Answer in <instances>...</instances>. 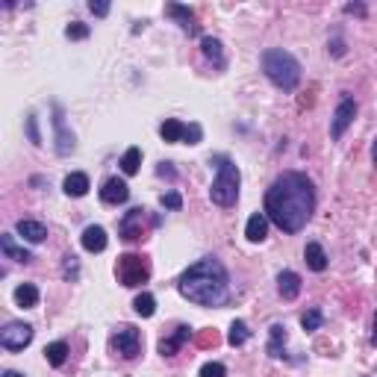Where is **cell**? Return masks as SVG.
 I'll use <instances>...</instances> for the list:
<instances>
[{"mask_svg":"<svg viewBox=\"0 0 377 377\" xmlns=\"http://www.w3.org/2000/svg\"><path fill=\"white\" fill-rule=\"evenodd\" d=\"M316 186L301 171H286L274 180L266 192V216L283 233H298L313 218Z\"/></svg>","mask_w":377,"mask_h":377,"instance_id":"1","label":"cell"},{"mask_svg":"<svg viewBox=\"0 0 377 377\" xmlns=\"http://www.w3.org/2000/svg\"><path fill=\"white\" fill-rule=\"evenodd\" d=\"M177 289L186 301L198 307H221L230 298V277L216 257H204L194 266H189V271L180 277Z\"/></svg>","mask_w":377,"mask_h":377,"instance_id":"2","label":"cell"},{"mask_svg":"<svg viewBox=\"0 0 377 377\" xmlns=\"http://www.w3.org/2000/svg\"><path fill=\"white\" fill-rule=\"evenodd\" d=\"M262 71L283 92H295L301 83V65L289 51H283V47H271V51L262 54Z\"/></svg>","mask_w":377,"mask_h":377,"instance_id":"3","label":"cell"},{"mask_svg":"<svg viewBox=\"0 0 377 377\" xmlns=\"http://www.w3.org/2000/svg\"><path fill=\"white\" fill-rule=\"evenodd\" d=\"M216 171L218 174H216V180H212V186H209V198H212V204H216V206L230 209L239 201L242 174H239V168L227 156H216Z\"/></svg>","mask_w":377,"mask_h":377,"instance_id":"4","label":"cell"},{"mask_svg":"<svg viewBox=\"0 0 377 377\" xmlns=\"http://www.w3.org/2000/svg\"><path fill=\"white\" fill-rule=\"evenodd\" d=\"M116 274H118V283L127 286V289H136V286H144L151 280V262L139 254H124L118 257L116 262Z\"/></svg>","mask_w":377,"mask_h":377,"instance_id":"5","label":"cell"},{"mask_svg":"<svg viewBox=\"0 0 377 377\" xmlns=\"http://www.w3.org/2000/svg\"><path fill=\"white\" fill-rule=\"evenodd\" d=\"M112 345H116V351L124 359H136L142 354V333L133 324H121L116 330V336H112Z\"/></svg>","mask_w":377,"mask_h":377,"instance_id":"6","label":"cell"},{"mask_svg":"<svg viewBox=\"0 0 377 377\" xmlns=\"http://www.w3.org/2000/svg\"><path fill=\"white\" fill-rule=\"evenodd\" d=\"M32 342V327L24 321H9L4 330H0V345L6 351H24Z\"/></svg>","mask_w":377,"mask_h":377,"instance_id":"7","label":"cell"},{"mask_svg":"<svg viewBox=\"0 0 377 377\" xmlns=\"http://www.w3.org/2000/svg\"><path fill=\"white\" fill-rule=\"evenodd\" d=\"M144 218H147V209H142V206L130 209L127 216L121 218V239H127V242H144L147 239Z\"/></svg>","mask_w":377,"mask_h":377,"instance_id":"8","label":"cell"},{"mask_svg":"<svg viewBox=\"0 0 377 377\" xmlns=\"http://www.w3.org/2000/svg\"><path fill=\"white\" fill-rule=\"evenodd\" d=\"M354 116H357V104H354V97H342L339 101V106H336V112H333V121H330V136L333 139H342L345 136V130L351 127V121H354Z\"/></svg>","mask_w":377,"mask_h":377,"instance_id":"9","label":"cell"},{"mask_svg":"<svg viewBox=\"0 0 377 377\" xmlns=\"http://www.w3.org/2000/svg\"><path fill=\"white\" fill-rule=\"evenodd\" d=\"M54 133H56V154L59 156H68L74 151V133L65 127L62 106H54Z\"/></svg>","mask_w":377,"mask_h":377,"instance_id":"10","label":"cell"},{"mask_svg":"<svg viewBox=\"0 0 377 377\" xmlns=\"http://www.w3.org/2000/svg\"><path fill=\"white\" fill-rule=\"evenodd\" d=\"M127 198H130V186L124 183V180H118V177H109L106 183L101 186V201H104V204L118 206V204H124Z\"/></svg>","mask_w":377,"mask_h":377,"instance_id":"11","label":"cell"},{"mask_svg":"<svg viewBox=\"0 0 377 377\" xmlns=\"http://www.w3.org/2000/svg\"><path fill=\"white\" fill-rule=\"evenodd\" d=\"M189 336H192V327H189V324L174 327V333L159 342V354H162V357H174L180 348H183V342H189Z\"/></svg>","mask_w":377,"mask_h":377,"instance_id":"12","label":"cell"},{"mask_svg":"<svg viewBox=\"0 0 377 377\" xmlns=\"http://www.w3.org/2000/svg\"><path fill=\"white\" fill-rule=\"evenodd\" d=\"M80 242H83V248L89 251V254H101V251H106V230L101 224H89L86 230H83V236H80Z\"/></svg>","mask_w":377,"mask_h":377,"instance_id":"13","label":"cell"},{"mask_svg":"<svg viewBox=\"0 0 377 377\" xmlns=\"http://www.w3.org/2000/svg\"><path fill=\"white\" fill-rule=\"evenodd\" d=\"M166 15H171V18L180 21V27H183L189 36H198V21H194V12L189 6H180V4H168L166 6Z\"/></svg>","mask_w":377,"mask_h":377,"instance_id":"14","label":"cell"},{"mask_svg":"<svg viewBox=\"0 0 377 377\" xmlns=\"http://www.w3.org/2000/svg\"><path fill=\"white\" fill-rule=\"evenodd\" d=\"M15 230H18V236H24V239H27V242H32V245H39V242H44V239H47V227H44L42 221L21 218L18 224H15Z\"/></svg>","mask_w":377,"mask_h":377,"instance_id":"15","label":"cell"},{"mask_svg":"<svg viewBox=\"0 0 377 377\" xmlns=\"http://www.w3.org/2000/svg\"><path fill=\"white\" fill-rule=\"evenodd\" d=\"M266 233H268V216L266 212H254L248 224H245V236H248V242H262Z\"/></svg>","mask_w":377,"mask_h":377,"instance_id":"16","label":"cell"},{"mask_svg":"<svg viewBox=\"0 0 377 377\" xmlns=\"http://www.w3.org/2000/svg\"><path fill=\"white\" fill-rule=\"evenodd\" d=\"M277 289H280V295L286 301H295L301 295V277L295 271H280V277H277Z\"/></svg>","mask_w":377,"mask_h":377,"instance_id":"17","label":"cell"},{"mask_svg":"<svg viewBox=\"0 0 377 377\" xmlns=\"http://www.w3.org/2000/svg\"><path fill=\"white\" fill-rule=\"evenodd\" d=\"M186 133H189V124L177 121V118H166L159 127V136L166 142H186Z\"/></svg>","mask_w":377,"mask_h":377,"instance_id":"18","label":"cell"},{"mask_svg":"<svg viewBox=\"0 0 377 377\" xmlns=\"http://www.w3.org/2000/svg\"><path fill=\"white\" fill-rule=\"evenodd\" d=\"M62 186H65V194H68V198H83V194L89 192V177L83 171H74V174L65 177Z\"/></svg>","mask_w":377,"mask_h":377,"instance_id":"19","label":"cell"},{"mask_svg":"<svg viewBox=\"0 0 377 377\" xmlns=\"http://www.w3.org/2000/svg\"><path fill=\"white\" fill-rule=\"evenodd\" d=\"M201 51H204V56L212 62V65H216V68L221 71L224 68V65H227V59H224V51H221V42L218 39H201Z\"/></svg>","mask_w":377,"mask_h":377,"instance_id":"20","label":"cell"},{"mask_svg":"<svg viewBox=\"0 0 377 377\" xmlns=\"http://www.w3.org/2000/svg\"><path fill=\"white\" fill-rule=\"evenodd\" d=\"M304 259H307V266L313 268V271H324L327 268V254L319 242H309L307 248H304Z\"/></svg>","mask_w":377,"mask_h":377,"instance_id":"21","label":"cell"},{"mask_svg":"<svg viewBox=\"0 0 377 377\" xmlns=\"http://www.w3.org/2000/svg\"><path fill=\"white\" fill-rule=\"evenodd\" d=\"M0 248H4L6 259H15V262H30V259H32V254H30L27 248H18V245H15V239H12L9 233L0 236Z\"/></svg>","mask_w":377,"mask_h":377,"instance_id":"22","label":"cell"},{"mask_svg":"<svg viewBox=\"0 0 377 377\" xmlns=\"http://www.w3.org/2000/svg\"><path fill=\"white\" fill-rule=\"evenodd\" d=\"M15 304L24 307V309H32L39 304V289L32 283H21L18 289H15Z\"/></svg>","mask_w":377,"mask_h":377,"instance_id":"23","label":"cell"},{"mask_svg":"<svg viewBox=\"0 0 377 377\" xmlns=\"http://www.w3.org/2000/svg\"><path fill=\"white\" fill-rule=\"evenodd\" d=\"M44 359H47V363H51L54 369H59L65 359H68V345H65V342H54V345H47V348H44Z\"/></svg>","mask_w":377,"mask_h":377,"instance_id":"24","label":"cell"},{"mask_svg":"<svg viewBox=\"0 0 377 377\" xmlns=\"http://www.w3.org/2000/svg\"><path fill=\"white\" fill-rule=\"evenodd\" d=\"M133 309H136V313H139L142 319H151V316L156 313V298H154L151 292H142L139 298L133 301Z\"/></svg>","mask_w":377,"mask_h":377,"instance_id":"25","label":"cell"},{"mask_svg":"<svg viewBox=\"0 0 377 377\" xmlns=\"http://www.w3.org/2000/svg\"><path fill=\"white\" fill-rule=\"evenodd\" d=\"M139 166H142V151H139V147H130V151L121 156V171L127 177H133L139 171Z\"/></svg>","mask_w":377,"mask_h":377,"instance_id":"26","label":"cell"},{"mask_svg":"<svg viewBox=\"0 0 377 377\" xmlns=\"http://www.w3.org/2000/svg\"><path fill=\"white\" fill-rule=\"evenodd\" d=\"M248 339H251V330H248V324L236 319V321L230 324V336H227V342H230L233 348H239V345H245V342H248Z\"/></svg>","mask_w":377,"mask_h":377,"instance_id":"27","label":"cell"},{"mask_svg":"<svg viewBox=\"0 0 377 377\" xmlns=\"http://www.w3.org/2000/svg\"><path fill=\"white\" fill-rule=\"evenodd\" d=\"M283 342H286V327H283V324H274V327H271L268 354H271V357H280V348H283Z\"/></svg>","mask_w":377,"mask_h":377,"instance_id":"28","label":"cell"},{"mask_svg":"<svg viewBox=\"0 0 377 377\" xmlns=\"http://www.w3.org/2000/svg\"><path fill=\"white\" fill-rule=\"evenodd\" d=\"M321 321H324V316H321V309H309V313H304V319H301V324H304V330H319L321 327Z\"/></svg>","mask_w":377,"mask_h":377,"instance_id":"29","label":"cell"},{"mask_svg":"<svg viewBox=\"0 0 377 377\" xmlns=\"http://www.w3.org/2000/svg\"><path fill=\"white\" fill-rule=\"evenodd\" d=\"M194 342H198V348H216L221 339H218V333H216V330H201Z\"/></svg>","mask_w":377,"mask_h":377,"instance_id":"30","label":"cell"},{"mask_svg":"<svg viewBox=\"0 0 377 377\" xmlns=\"http://www.w3.org/2000/svg\"><path fill=\"white\" fill-rule=\"evenodd\" d=\"M65 36H68V39H86V36H89V24L74 21V24L65 27Z\"/></svg>","mask_w":377,"mask_h":377,"instance_id":"31","label":"cell"},{"mask_svg":"<svg viewBox=\"0 0 377 377\" xmlns=\"http://www.w3.org/2000/svg\"><path fill=\"white\" fill-rule=\"evenodd\" d=\"M201 377H227V369L221 363H206L201 369Z\"/></svg>","mask_w":377,"mask_h":377,"instance_id":"32","label":"cell"},{"mask_svg":"<svg viewBox=\"0 0 377 377\" xmlns=\"http://www.w3.org/2000/svg\"><path fill=\"white\" fill-rule=\"evenodd\" d=\"M162 206H166V209H180V206H183V198H180L177 192H166V194H162Z\"/></svg>","mask_w":377,"mask_h":377,"instance_id":"33","label":"cell"},{"mask_svg":"<svg viewBox=\"0 0 377 377\" xmlns=\"http://www.w3.org/2000/svg\"><path fill=\"white\" fill-rule=\"evenodd\" d=\"M27 133H30V142H32V144H42V136H39V121H36V116H30V118H27Z\"/></svg>","mask_w":377,"mask_h":377,"instance_id":"34","label":"cell"},{"mask_svg":"<svg viewBox=\"0 0 377 377\" xmlns=\"http://www.w3.org/2000/svg\"><path fill=\"white\" fill-rule=\"evenodd\" d=\"M77 271H80V268H77V257H74V254H68V257H65L62 274H65V277H77Z\"/></svg>","mask_w":377,"mask_h":377,"instance_id":"35","label":"cell"},{"mask_svg":"<svg viewBox=\"0 0 377 377\" xmlns=\"http://www.w3.org/2000/svg\"><path fill=\"white\" fill-rule=\"evenodd\" d=\"M89 9L97 15V18H106V15H109V4H104V0H92Z\"/></svg>","mask_w":377,"mask_h":377,"instance_id":"36","label":"cell"},{"mask_svg":"<svg viewBox=\"0 0 377 377\" xmlns=\"http://www.w3.org/2000/svg\"><path fill=\"white\" fill-rule=\"evenodd\" d=\"M345 12H351V15H354V12H357V15H366V6H354V4H348Z\"/></svg>","mask_w":377,"mask_h":377,"instance_id":"37","label":"cell"},{"mask_svg":"<svg viewBox=\"0 0 377 377\" xmlns=\"http://www.w3.org/2000/svg\"><path fill=\"white\" fill-rule=\"evenodd\" d=\"M0 377H24V374H18V371H4Z\"/></svg>","mask_w":377,"mask_h":377,"instance_id":"38","label":"cell"},{"mask_svg":"<svg viewBox=\"0 0 377 377\" xmlns=\"http://www.w3.org/2000/svg\"><path fill=\"white\" fill-rule=\"evenodd\" d=\"M371 342L377 345V316H374V333H371Z\"/></svg>","mask_w":377,"mask_h":377,"instance_id":"39","label":"cell"},{"mask_svg":"<svg viewBox=\"0 0 377 377\" xmlns=\"http://www.w3.org/2000/svg\"><path fill=\"white\" fill-rule=\"evenodd\" d=\"M371 156H374V166H377V139H374V147H371Z\"/></svg>","mask_w":377,"mask_h":377,"instance_id":"40","label":"cell"}]
</instances>
